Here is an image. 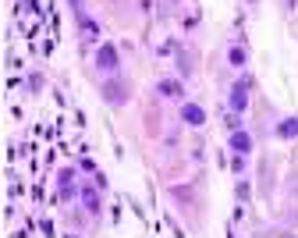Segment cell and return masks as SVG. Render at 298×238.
<instances>
[{
	"label": "cell",
	"instance_id": "cell-1",
	"mask_svg": "<svg viewBox=\"0 0 298 238\" xmlns=\"http://www.w3.org/2000/svg\"><path fill=\"white\" fill-rule=\"evenodd\" d=\"M96 64H100V71H118V50L110 43H103L100 54H96Z\"/></svg>",
	"mask_w": 298,
	"mask_h": 238
},
{
	"label": "cell",
	"instance_id": "cell-2",
	"mask_svg": "<svg viewBox=\"0 0 298 238\" xmlns=\"http://www.w3.org/2000/svg\"><path fill=\"white\" fill-rule=\"evenodd\" d=\"M181 117H184V121H188L192 128H199V125L206 121V114H202V107H199V103H184V107H181Z\"/></svg>",
	"mask_w": 298,
	"mask_h": 238
},
{
	"label": "cell",
	"instance_id": "cell-3",
	"mask_svg": "<svg viewBox=\"0 0 298 238\" xmlns=\"http://www.w3.org/2000/svg\"><path fill=\"white\" fill-rule=\"evenodd\" d=\"M245 89H248V82H238V86L231 89V107H234V114L245 110V103H248V93H245Z\"/></svg>",
	"mask_w": 298,
	"mask_h": 238
},
{
	"label": "cell",
	"instance_id": "cell-4",
	"mask_svg": "<svg viewBox=\"0 0 298 238\" xmlns=\"http://www.w3.org/2000/svg\"><path fill=\"white\" fill-rule=\"evenodd\" d=\"M82 203H86L89 213H100V195H96V188H89V185L82 188Z\"/></svg>",
	"mask_w": 298,
	"mask_h": 238
},
{
	"label": "cell",
	"instance_id": "cell-5",
	"mask_svg": "<svg viewBox=\"0 0 298 238\" xmlns=\"http://www.w3.org/2000/svg\"><path fill=\"white\" fill-rule=\"evenodd\" d=\"M231 149H238V153H248V149H252V139H248L245 132H234V135H231Z\"/></svg>",
	"mask_w": 298,
	"mask_h": 238
},
{
	"label": "cell",
	"instance_id": "cell-6",
	"mask_svg": "<svg viewBox=\"0 0 298 238\" xmlns=\"http://www.w3.org/2000/svg\"><path fill=\"white\" fill-rule=\"evenodd\" d=\"M160 93L170 96V100H178V96H181V82H174V78H164V82H160Z\"/></svg>",
	"mask_w": 298,
	"mask_h": 238
},
{
	"label": "cell",
	"instance_id": "cell-7",
	"mask_svg": "<svg viewBox=\"0 0 298 238\" xmlns=\"http://www.w3.org/2000/svg\"><path fill=\"white\" fill-rule=\"evenodd\" d=\"M103 93H106V100H110V103H124V89H121V82H110Z\"/></svg>",
	"mask_w": 298,
	"mask_h": 238
},
{
	"label": "cell",
	"instance_id": "cell-8",
	"mask_svg": "<svg viewBox=\"0 0 298 238\" xmlns=\"http://www.w3.org/2000/svg\"><path fill=\"white\" fill-rule=\"evenodd\" d=\"M78 22H82V32H86V39H96V36H100V29H96V22H89L86 15H78Z\"/></svg>",
	"mask_w": 298,
	"mask_h": 238
},
{
	"label": "cell",
	"instance_id": "cell-9",
	"mask_svg": "<svg viewBox=\"0 0 298 238\" xmlns=\"http://www.w3.org/2000/svg\"><path fill=\"white\" fill-rule=\"evenodd\" d=\"M294 132H298V121H294V117H291V121H284V125L277 128V135H280V139H291Z\"/></svg>",
	"mask_w": 298,
	"mask_h": 238
},
{
	"label": "cell",
	"instance_id": "cell-10",
	"mask_svg": "<svg viewBox=\"0 0 298 238\" xmlns=\"http://www.w3.org/2000/svg\"><path fill=\"white\" fill-rule=\"evenodd\" d=\"M231 64H234V68H242V64H245V50H242V47H234V50H231Z\"/></svg>",
	"mask_w": 298,
	"mask_h": 238
}]
</instances>
